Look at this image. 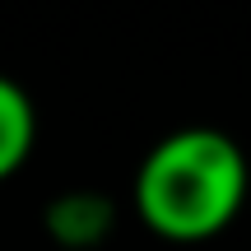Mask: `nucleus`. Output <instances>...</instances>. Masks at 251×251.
Instances as JSON below:
<instances>
[{
    "label": "nucleus",
    "instance_id": "obj_1",
    "mask_svg": "<svg viewBox=\"0 0 251 251\" xmlns=\"http://www.w3.org/2000/svg\"><path fill=\"white\" fill-rule=\"evenodd\" d=\"M247 200V153L214 126L172 130L135 172V214L163 242H209Z\"/></svg>",
    "mask_w": 251,
    "mask_h": 251
},
{
    "label": "nucleus",
    "instance_id": "obj_2",
    "mask_svg": "<svg viewBox=\"0 0 251 251\" xmlns=\"http://www.w3.org/2000/svg\"><path fill=\"white\" fill-rule=\"evenodd\" d=\"M47 233H51L56 247H70V251H89L98 242H107L112 224H117V205H112L102 191H65L47 205L42 214Z\"/></svg>",
    "mask_w": 251,
    "mask_h": 251
},
{
    "label": "nucleus",
    "instance_id": "obj_3",
    "mask_svg": "<svg viewBox=\"0 0 251 251\" xmlns=\"http://www.w3.org/2000/svg\"><path fill=\"white\" fill-rule=\"evenodd\" d=\"M33 144H37V107L24 93V84L0 75V181L28 163Z\"/></svg>",
    "mask_w": 251,
    "mask_h": 251
}]
</instances>
